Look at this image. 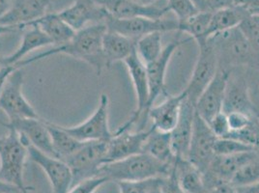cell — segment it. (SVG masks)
I'll use <instances>...</instances> for the list:
<instances>
[{"instance_id":"10","label":"cell","mask_w":259,"mask_h":193,"mask_svg":"<svg viewBox=\"0 0 259 193\" xmlns=\"http://www.w3.org/2000/svg\"><path fill=\"white\" fill-rule=\"evenodd\" d=\"M108 96L107 94H102L97 108L85 121L73 127H62L71 135L82 142L108 141L113 136V132L110 130L108 124Z\"/></svg>"},{"instance_id":"17","label":"cell","mask_w":259,"mask_h":193,"mask_svg":"<svg viewBox=\"0 0 259 193\" xmlns=\"http://www.w3.org/2000/svg\"><path fill=\"white\" fill-rule=\"evenodd\" d=\"M58 14L75 31L90 24L106 23L110 17L97 0H75Z\"/></svg>"},{"instance_id":"46","label":"cell","mask_w":259,"mask_h":193,"mask_svg":"<svg viewBox=\"0 0 259 193\" xmlns=\"http://www.w3.org/2000/svg\"><path fill=\"white\" fill-rule=\"evenodd\" d=\"M20 190L13 184L0 180V193H17Z\"/></svg>"},{"instance_id":"25","label":"cell","mask_w":259,"mask_h":193,"mask_svg":"<svg viewBox=\"0 0 259 193\" xmlns=\"http://www.w3.org/2000/svg\"><path fill=\"white\" fill-rule=\"evenodd\" d=\"M31 24H36L37 26H39L43 30V32L51 39L54 46L61 45L69 42L76 33L59 16L58 12L47 13L43 18L39 19Z\"/></svg>"},{"instance_id":"49","label":"cell","mask_w":259,"mask_h":193,"mask_svg":"<svg viewBox=\"0 0 259 193\" xmlns=\"http://www.w3.org/2000/svg\"><path fill=\"white\" fill-rule=\"evenodd\" d=\"M134 1L140 3L141 5H146V6H148V5H154L157 0H134Z\"/></svg>"},{"instance_id":"9","label":"cell","mask_w":259,"mask_h":193,"mask_svg":"<svg viewBox=\"0 0 259 193\" xmlns=\"http://www.w3.org/2000/svg\"><path fill=\"white\" fill-rule=\"evenodd\" d=\"M218 137L209 125L195 111L194 129L187 160L204 174L215 158V142Z\"/></svg>"},{"instance_id":"16","label":"cell","mask_w":259,"mask_h":193,"mask_svg":"<svg viewBox=\"0 0 259 193\" xmlns=\"http://www.w3.org/2000/svg\"><path fill=\"white\" fill-rule=\"evenodd\" d=\"M243 69L238 68L229 71L224 112H242L249 116H258L249 96L247 79L241 73Z\"/></svg>"},{"instance_id":"53","label":"cell","mask_w":259,"mask_h":193,"mask_svg":"<svg viewBox=\"0 0 259 193\" xmlns=\"http://www.w3.org/2000/svg\"><path fill=\"white\" fill-rule=\"evenodd\" d=\"M258 119H259V116H258Z\"/></svg>"},{"instance_id":"13","label":"cell","mask_w":259,"mask_h":193,"mask_svg":"<svg viewBox=\"0 0 259 193\" xmlns=\"http://www.w3.org/2000/svg\"><path fill=\"white\" fill-rule=\"evenodd\" d=\"M192 38L180 39L179 37L167 43L161 55L150 64L146 65L148 82H149V104H148V111L154 106L158 96L163 95L167 96L165 90V76L168 69V65L171 61L175 52L185 43L191 42ZM148 114V112H147ZM148 117V116H147Z\"/></svg>"},{"instance_id":"1","label":"cell","mask_w":259,"mask_h":193,"mask_svg":"<svg viewBox=\"0 0 259 193\" xmlns=\"http://www.w3.org/2000/svg\"><path fill=\"white\" fill-rule=\"evenodd\" d=\"M107 31L108 26L106 23L87 25L82 29L76 31L74 37L69 42L61 45H56L30 58H24L19 64L16 65V67L22 69L23 66L38 62L52 55L65 54L87 62L92 66L100 75L102 71L107 68L102 50L103 38Z\"/></svg>"},{"instance_id":"19","label":"cell","mask_w":259,"mask_h":193,"mask_svg":"<svg viewBox=\"0 0 259 193\" xmlns=\"http://www.w3.org/2000/svg\"><path fill=\"white\" fill-rule=\"evenodd\" d=\"M0 124L7 129L17 131L20 135L26 139L29 145L34 146L35 148L50 156L55 157L51 135L46 121L43 119H18L8 122H1Z\"/></svg>"},{"instance_id":"48","label":"cell","mask_w":259,"mask_h":193,"mask_svg":"<svg viewBox=\"0 0 259 193\" xmlns=\"http://www.w3.org/2000/svg\"><path fill=\"white\" fill-rule=\"evenodd\" d=\"M15 31H18L17 29H14L12 27H8V26H4V25H1L0 24V36L3 35V34H6V33L15 32Z\"/></svg>"},{"instance_id":"26","label":"cell","mask_w":259,"mask_h":193,"mask_svg":"<svg viewBox=\"0 0 259 193\" xmlns=\"http://www.w3.org/2000/svg\"><path fill=\"white\" fill-rule=\"evenodd\" d=\"M173 168L185 192H207L203 174L188 160L176 158L173 162Z\"/></svg>"},{"instance_id":"23","label":"cell","mask_w":259,"mask_h":193,"mask_svg":"<svg viewBox=\"0 0 259 193\" xmlns=\"http://www.w3.org/2000/svg\"><path fill=\"white\" fill-rule=\"evenodd\" d=\"M53 44L51 39L43 32V30L36 24H30L23 29L22 41L19 47L7 56L5 61L7 66H16L34 51L43 49Z\"/></svg>"},{"instance_id":"29","label":"cell","mask_w":259,"mask_h":193,"mask_svg":"<svg viewBox=\"0 0 259 193\" xmlns=\"http://www.w3.org/2000/svg\"><path fill=\"white\" fill-rule=\"evenodd\" d=\"M46 124L51 135L52 145L56 158L65 161L67 158L78 150L83 144L82 141L76 139L68 131H66L62 126L56 125L49 121H46Z\"/></svg>"},{"instance_id":"43","label":"cell","mask_w":259,"mask_h":193,"mask_svg":"<svg viewBox=\"0 0 259 193\" xmlns=\"http://www.w3.org/2000/svg\"><path fill=\"white\" fill-rule=\"evenodd\" d=\"M211 193H237L236 187L230 182H218L208 190Z\"/></svg>"},{"instance_id":"20","label":"cell","mask_w":259,"mask_h":193,"mask_svg":"<svg viewBox=\"0 0 259 193\" xmlns=\"http://www.w3.org/2000/svg\"><path fill=\"white\" fill-rule=\"evenodd\" d=\"M98 2L108 11L110 17L115 19L131 18H148L162 19L167 13L166 6L159 7L154 5H141L134 0H97Z\"/></svg>"},{"instance_id":"3","label":"cell","mask_w":259,"mask_h":193,"mask_svg":"<svg viewBox=\"0 0 259 193\" xmlns=\"http://www.w3.org/2000/svg\"><path fill=\"white\" fill-rule=\"evenodd\" d=\"M28 145L24 137L12 129H8L7 135L0 137V180L15 185L22 193L33 190L23 179Z\"/></svg>"},{"instance_id":"22","label":"cell","mask_w":259,"mask_h":193,"mask_svg":"<svg viewBox=\"0 0 259 193\" xmlns=\"http://www.w3.org/2000/svg\"><path fill=\"white\" fill-rule=\"evenodd\" d=\"M194 114L195 107L185 99L179 120L170 131L173 152L176 158L187 160L194 129Z\"/></svg>"},{"instance_id":"47","label":"cell","mask_w":259,"mask_h":193,"mask_svg":"<svg viewBox=\"0 0 259 193\" xmlns=\"http://www.w3.org/2000/svg\"><path fill=\"white\" fill-rule=\"evenodd\" d=\"M13 0H0V20L8 12Z\"/></svg>"},{"instance_id":"36","label":"cell","mask_w":259,"mask_h":193,"mask_svg":"<svg viewBox=\"0 0 259 193\" xmlns=\"http://www.w3.org/2000/svg\"><path fill=\"white\" fill-rule=\"evenodd\" d=\"M162 178H154L138 182H116L119 193H150L160 185Z\"/></svg>"},{"instance_id":"52","label":"cell","mask_w":259,"mask_h":193,"mask_svg":"<svg viewBox=\"0 0 259 193\" xmlns=\"http://www.w3.org/2000/svg\"><path fill=\"white\" fill-rule=\"evenodd\" d=\"M206 193H211V192H208V191H207V192H206Z\"/></svg>"},{"instance_id":"14","label":"cell","mask_w":259,"mask_h":193,"mask_svg":"<svg viewBox=\"0 0 259 193\" xmlns=\"http://www.w3.org/2000/svg\"><path fill=\"white\" fill-rule=\"evenodd\" d=\"M53 2L54 0H13L9 10L0 20V24L23 30L49 13Z\"/></svg>"},{"instance_id":"37","label":"cell","mask_w":259,"mask_h":193,"mask_svg":"<svg viewBox=\"0 0 259 193\" xmlns=\"http://www.w3.org/2000/svg\"><path fill=\"white\" fill-rule=\"evenodd\" d=\"M107 182H108V179L105 177L98 176L90 178L73 185L68 193H95Z\"/></svg>"},{"instance_id":"28","label":"cell","mask_w":259,"mask_h":193,"mask_svg":"<svg viewBox=\"0 0 259 193\" xmlns=\"http://www.w3.org/2000/svg\"><path fill=\"white\" fill-rule=\"evenodd\" d=\"M143 153L150 155L162 163L173 164L176 157L173 152L170 132L160 131L153 127L151 133L144 144Z\"/></svg>"},{"instance_id":"31","label":"cell","mask_w":259,"mask_h":193,"mask_svg":"<svg viewBox=\"0 0 259 193\" xmlns=\"http://www.w3.org/2000/svg\"><path fill=\"white\" fill-rule=\"evenodd\" d=\"M162 33H150L136 42V53L146 65L154 62L162 53Z\"/></svg>"},{"instance_id":"5","label":"cell","mask_w":259,"mask_h":193,"mask_svg":"<svg viewBox=\"0 0 259 193\" xmlns=\"http://www.w3.org/2000/svg\"><path fill=\"white\" fill-rule=\"evenodd\" d=\"M107 150L108 141H87L65 160L73 174V185L98 177L100 168L106 162Z\"/></svg>"},{"instance_id":"12","label":"cell","mask_w":259,"mask_h":193,"mask_svg":"<svg viewBox=\"0 0 259 193\" xmlns=\"http://www.w3.org/2000/svg\"><path fill=\"white\" fill-rule=\"evenodd\" d=\"M28 157L39 165L51 182L54 193H68L73 186V174L64 161L28 145Z\"/></svg>"},{"instance_id":"51","label":"cell","mask_w":259,"mask_h":193,"mask_svg":"<svg viewBox=\"0 0 259 193\" xmlns=\"http://www.w3.org/2000/svg\"><path fill=\"white\" fill-rule=\"evenodd\" d=\"M160 184H161V183H160ZM150 193H161V191H160V185L157 186L156 188H154Z\"/></svg>"},{"instance_id":"39","label":"cell","mask_w":259,"mask_h":193,"mask_svg":"<svg viewBox=\"0 0 259 193\" xmlns=\"http://www.w3.org/2000/svg\"><path fill=\"white\" fill-rule=\"evenodd\" d=\"M227 114L229 127H230V132H234V131L245 129L254 119L259 116V115L258 116H249L248 114H245L242 112H230Z\"/></svg>"},{"instance_id":"11","label":"cell","mask_w":259,"mask_h":193,"mask_svg":"<svg viewBox=\"0 0 259 193\" xmlns=\"http://www.w3.org/2000/svg\"><path fill=\"white\" fill-rule=\"evenodd\" d=\"M129 72L137 99V108L131 118L119 128V130H130L131 128L143 117L147 118L148 104H149V82L146 66L138 56L137 53H133L124 61Z\"/></svg>"},{"instance_id":"35","label":"cell","mask_w":259,"mask_h":193,"mask_svg":"<svg viewBox=\"0 0 259 193\" xmlns=\"http://www.w3.org/2000/svg\"><path fill=\"white\" fill-rule=\"evenodd\" d=\"M166 8L174 13L179 23L186 22L199 12L193 0H167Z\"/></svg>"},{"instance_id":"45","label":"cell","mask_w":259,"mask_h":193,"mask_svg":"<svg viewBox=\"0 0 259 193\" xmlns=\"http://www.w3.org/2000/svg\"><path fill=\"white\" fill-rule=\"evenodd\" d=\"M237 193H259V182L246 186L236 187Z\"/></svg>"},{"instance_id":"15","label":"cell","mask_w":259,"mask_h":193,"mask_svg":"<svg viewBox=\"0 0 259 193\" xmlns=\"http://www.w3.org/2000/svg\"><path fill=\"white\" fill-rule=\"evenodd\" d=\"M228 75L229 72L219 68L215 77L195 104V111L207 124L224 111Z\"/></svg>"},{"instance_id":"32","label":"cell","mask_w":259,"mask_h":193,"mask_svg":"<svg viewBox=\"0 0 259 193\" xmlns=\"http://www.w3.org/2000/svg\"><path fill=\"white\" fill-rule=\"evenodd\" d=\"M230 182L235 186H246L259 182V152L234 174Z\"/></svg>"},{"instance_id":"24","label":"cell","mask_w":259,"mask_h":193,"mask_svg":"<svg viewBox=\"0 0 259 193\" xmlns=\"http://www.w3.org/2000/svg\"><path fill=\"white\" fill-rule=\"evenodd\" d=\"M103 55L107 68L111 65L125 61L131 54L136 52V41L119 33L108 30L103 38Z\"/></svg>"},{"instance_id":"30","label":"cell","mask_w":259,"mask_h":193,"mask_svg":"<svg viewBox=\"0 0 259 193\" xmlns=\"http://www.w3.org/2000/svg\"><path fill=\"white\" fill-rule=\"evenodd\" d=\"M212 13L198 12L186 22L179 23L178 32L186 33L196 42L197 45L207 43V31Z\"/></svg>"},{"instance_id":"27","label":"cell","mask_w":259,"mask_h":193,"mask_svg":"<svg viewBox=\"0 0 259 193\" xmlns=\"http://www.w3.org/2000/svg\"><path fill=\"white\" fill-rule=\"evenodd\" d=\"M247 16V12L237 5H231L213 12L206 35L207 40L219 33L237 27Z\"/></svg>"},{"instance_id":"7","label":"cell","mask_w":259,"mask_h":193,"mask_svg":"<svg viewBox=\"0 0 259 193\" xmlns=\"http://www.w3.org/2000/svg\"><path fill=\"white\" fill-rule=\"evenodd\" d=\"M23 75L17 69L8 77L0 92V109L7 115L8 120L40 118L39 114L26 100L22 92Z\"/></svg>"},{"instance_id":"44","label":"cell","mask_w":259,"mask_h":193,"mask_svg":"<svg viewBox=\"0 0 259 193\" xmlns=\"http://www.w3.org/2000/svg\"><path fill=\"white\" fill-rule=\"evenodd\" d=\"M17 69H19V68H17L16 66H7V67H4V68L0 69V92H1L4 84L6 83L8 77Z\"/></svg>"},{"instance_id":"34","label":"cell","mask_w":259,"mask_h":193,"mask_svg":"<svg viewBox=\"0 0 259 193\" xmlns=\"http://www.w3.org/2000/svg\"><path fill=\"white\" fill-rule=\"evenodd\" d=\"M257 149L247 145L241 141L232 138H217L215 142V155L218 156H227V155H236L251 152Z\"/></svg>"},{"instance_id":"2","label":"cell","mask_w":259,"mask_h":193,"mask_svg":"<svg viewBox=\"0 0 259 193\" xmlns=\"http://www.w3.org/2000/svg\"><path fill=\"white\" fill-rule=\"evenodd\" d=\"M171 165L157 161L146 153H141L120 161L108 162L100 168L98 176L109 182H138L165 177Z\"/></svg>"},{"instance_id":"21","label":"cell","mask_w":259,"mask_h":193,"mask_svg":"<svg viewBox=\"0 0 259 193\" xmlns=\"http://www.w3.org/2000/svg\"><path fill=\"white\" fill-rule=\"evenodd\" d=\"M185 99L186 93L183 90L176 96H165L160 105L153 106L147 114L152 119L153 127L160 131H172L179 120Z\"/></svg>"},{"instance_id":"38","label":"cell","mask_w":259,"mask_h":193,"mask_svg":"<svg viewBox=\"0 0 259 193\" xmlns=\"http://www.w3.org/2000/svg\"><path fill=\"white\" fill-rule=\"evenodd\" d=\"M210 129L218 138H226L230 132V127L226 112H221L208 123Z\"/></svg>"},{"instance_id":"40","label":"cell","mask_w":259,"mask_h":193,"mask_svg":"<svg viewBox=\"0 0 259 193\" xmlns=\"http://www.w3.org/2000/svg\"><path fill=\"white\" fill-rule=\"evenodd\" d=\"M160 191L161 193H186L177 180L173 164L169 173L161 180Z\"/></svg>"},{"instance_id":"6","label":"cell","mask_w":259,"mask_h":193,"mask_svg":"<svg viewBox=\"0 0 259 193\" xmlns=\"http://www.w3.org/2000/svg\"><path fill=\"white\" fill-rule=\"evenodd\" d=\"M219 70L216 49L210 41L198 46V55L187 87L186 99L195 107L199 96L210 84Z\"/></svg>"},{"instance_id":"8","label":"cell","mask_w":259,"mask_h":193,"mask_svg":"<svg viewBox=\"0 0 259 193\" xmlns=\"http://www.w3.org/2000/svg\"><path fill=\"white\" fill-rule=\"evenodd\" d=\"M108 30L119 33L134 41L154 32H172L179 31V22L177 20L148 19V18H131L115 19L109 17L106 22Z\"/></svg>"},{"instance_id":"41","label":"cell","mask_w":259,"mask_h":193,"mask_svg":"<svg viewBox=\"0 0 259 193\" xmlns=\"http://www.w3.org/2000/svg\"><path fill=\"white\" fill-rule=\"evenodd\" d=\"M199 12H213L233 5L235 0H193Z\"/></svg>"},{"instance_id":"42","label":"cell","mask_w":259,"mask_h":193,"mask_svg":"<svg viewBox=\"0 0 259 193\" xmlns=\"http://www.w3.org/2000/svg\"><path fill=\"white\" fill-rule=\"evenodd\" d=\"M233 5L241 7L248 15L259 17V0H235Z\"/></svg>"},{"instance_id":"33","label":"cell","mask_w":259,"mask_h":193,"mask_svg":"<svg viewBox=\"0 0 259 193\" xmlns=\"http://www.w3.org/2000/svg\"><path fill=\"white\" fill-rule=\"evenodd\" d=\"M239 28L247 39L255 63L259 69V17L248 15L239 24Z\"/></svg>"},{"instance_id":"18","label":"cell","mask_w":259,"mask_h":193,"mask_svg":"<svg viewBox=\"0 0 259 193\" xmlns=\"http://www.w3.org/2000/svg\"><path fill=\"white\" fill-rule=\"evenodd\" d=\"M152 129L153 127L148 129H141L137 132L116 129L113 132V136L108 141L105 164L143 153L144 144Z\"/></svg>"},{"instance_id":"50","label":"cell","mask_w":259,"mask_h":193,"mask_svg":"<svg viewBox=\"0 0 259 193\" xmlns=\"http://www.w3.org/2000/svg\"><path fill=\"white\" fill-rule=\"evenodd\" d=\"M4 67H7L6 61H5V56H1L0 55V69L4 68Z\"/></svg>"},{"instance_id":"4","label":"cell","mask_w":259,"mask_h":193,"mask_svg":"<svg viewBox=\"0 0 259 193\" xmlns=\"http://www.w3.org/2000/svg\"><path fill=\"white\" fill-rule=\"evenodd\" d=\"M208 41L216 49L220 69L227 72L238 68L258 69L251 49L239 26L219 33Z\"/></svg>"}]
</instances>
